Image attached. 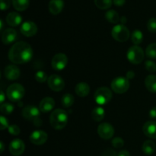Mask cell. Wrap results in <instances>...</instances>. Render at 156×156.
I'll use <instances>...</instances> for the list:
<instances>
[{"label":"cell","mask_w":156,"mask_h":156,"mask_svg":"<svg viewBox=\"0 0 156 156\" xmlns=\"http://www.w3.org/2000/svg\"><path fill=\"white\" fill-rule=\"evenodd\" d=\"M33 56L31 46L27 43L17 42L11 47L9 52V59L15 64H24L28 62Z\"/></svg>","instance_id":"cell-1"},{"label":"cell","mask_w":156,"mask_h":156,"mask_svg":"<svg viewBox=\"0 0 156 156\" xmlns=\"http://www.w3.org/2000/svg\"><path fill=\"white\" fill-rule=\"evenodd\" d=\"M50 124L55 129H62L68 123V114L62 109H56L50 117Z\"/></svg>","instance_id":"cell-2"},{"label":"cell","mask_w":156,"mask_h":156,"mask_svg":"<svg viewBox=\"0 0 156 156\" xmlns=\"http://www.w3.org/2000/svg\"><path fill=\"white\" fill-rule=\"evenodd\" d=\"M21 114L24 118L27 120L28 121H32L34 124L37 126H41L42 125V121L40 118L39 109L33 105H28L26 106L21 111Z\"/></svg>","instance_id":"cell-3"},{"label":"cell","mask_w":156,"mask_h":156,"mask_svg":"<svg viewBox=\"0 0 156 156\" xmlns=\"http://www.w3.org/2000/svg\"><path fill=\"white\" fill-rule=\"evenodd\" d=\"M25 94V89L24 87L18 83H15L8 87L6 94L11 101L18 102L23 98Z\"/></svg>","instance_id":"cell-4"},{"label":"cell","mask_w":156,"mask_h":156,"mask_svg":"<svg viewBox=\"0 0 156 156\" xmlns=\"http://www.w3.org/2000/svg\"><path fill=\"white\" fill-rule=\"evenodd\" d=\"M144 56L145 54L143 49L136 45L131 47L127 50V53H126V57H127L128 60L131 63L136 64V65L143 62V60L144 59Z\"/></svg>","instance_id":"cell-5"},{"label":"cell","mask_w":156,"mask_h":156,"mask_svg":"<svg viewBox=\"0 0 156 156\" xmlns=\"http://www.w3.org/2000/svg\"><path fill=\"white\" fill-rule=\"evenodd\" d=\"M113 97L112 91L107 87H101L94 92V98L96 103L100 105H105L111 100Z\"/></svg>","instance_id":"cell-6"},{"label":"cell","mask_w":156,"mask_h":156,"mask_svg":"<svg viewBox=\"0 0 156 156\" xmlns=\"http://www.w3.org/2000/svg\"><path fill=\"white\" fill-rule=\"evenodd\" d=\"M111 35L115 41L123 43L129 39V30L123 24H117L113 27Z\"/></svg>","instance_id":"cell-7"},{"label":"cell","mask_w":156,"mask_h":156,"mask_svg":"<svg viewBox=\"0 0 156 156\" xmlns=\"http://www.w3.org/2000/svg\"><path fill=\"white\" fill-rule=\"evenodd\" d=\"M129 88V79L125 77H117L111 82V88L117 94H123Z\"/></svg>","instance_id":"cell-8"},{"label":"cell","mask_w":156,"mask_h":156,"mask_svg":"<svg viewBox=\"0 0 156 156\" xmlns=\"http://www.w3.org/2000/svg\"><path fill=\"white\" fill-rule=\"evenodd\" d=\"M47 84H48L49 88L52 91H56V92L61 91L65 88V82L62 79V78L58 75L50 76L47 80Z\"/></svg>","instance_id":"cell-9"},{"label":"cell","mask_w":156,"mask_h":156,"mask_svg":"<svg viewBox=\"0 0 156 156\" xmlns=\"http://www.w3.org/2000/svg\"><path fill=\"white\" fill-rule=\"evenodd\" d=\"M68 64V57L64 53H57L53 57L51 65L53 69L60 71L66 68Z\"/></svg>","instance_id":"cell-10"},{"label":"cell","mask_w":156,"mask_h":156,"mask_svg":"<svg viewBox=\"0 0 156 156\" xmlns=\"http://www.w3.org/2000/svg\"><path fill=\"white\" fill-rule=\"evenodd\" d=\"M98 134L103 140H110L114 135V128L108 123H101L98 127Z\"/></svg>","instance_id":"cell-11"},{"label":"cell","mask_w":156,"mask_h":156,"mask_svg":"<svg viewBox=\"0 0 156 156\" xmlns=\"http://www.w3.org/2000/svg\"><path fill=\"white\" fill-rule=\"evenodd\" d=\"M25 149V145L24 142L20 139H15L11 142L9 145L10 153L14 156H18L23 154Z\"/></svg>","instance_id":"cell-12"},{"label":"cell","mask_w":156,"mask_h":156,"mask_svg":"<svg viewBox=\"0 0 156 156\" xmlns=\"http://www.w3.org/2000/svg\"><path fill=\"white\" fill-rule=\"evenodd\" d=\"M21 33L27 37H30L34 36L37 32V26L34 22L30 21H25L22 24L21 28Z\"/></svg>","instance_id":"cell-13"},{"label":"cell","mask_w":156,"mask_h":156,"mask_svg":"<svg viewBox=\"0 0 156 156\" xmlns=\"http://www.w3.org/2000/svg\"><path fill=\"white\" fill-rule=\"evenodd\" d=\"M48 136L45 131L43 130H35L30 135V141L33 144L37 145V146H41V145L44 144L47 142Z\"/></svg>","instance_id":"cell-14"},{"label":"cell","mask_w":156,"mask_h":156,"mask_svg":"<svg viewBox=\"0 0 156 156\" xmlns=\"http://www.w3.org/2000/svg\"><path fill=\"white\" fill-rule=\"evenodd\" d=\"M20 69L15 65H9L4 69V76L8 80H16L20 77Z\"/></svg>","instance_id":"cell-15"},{"label":"cell","mask_w":156,"mask_h":156,"mask_svg":"<svg viewBox=\"0 0 156 156\" xmlns=\"http://www.w3.org/2000/svg\"><path fill=\"white\" fill-rule=\"evenodd\" d=\"M18 34L13 28H7L2 34V41L4 44H10L15 42L17 39Z\"/></svg>","instance_id":"cell-16"},{"label":"cell","mask_w":156,"mask_h":156,"mask_svg":"<svg viewBox=\"0 0 156 156\" xmlns=\"http://www.w3.org/2000/svg\"><path fill=\"white\" fill-rule=\"evenodd\" d=\"M143 131L145 135L151 139H156V121L149 120L143 125Z\"/></svg>","instance_id":"cell-17"},{"label":"cell","mask_w":156,"mask_h":156,"mask_svg":"<svg viewBox=\"0 0 156 156\" xmlns=\"http://www.w3.org/2000/svg\"><path fill=\"white\" fill-rule=\"evenodd\" d=\"M64 8L63 0H50L48 5V9L52 15H59Z\"/></svg>","instance_id":"cell-18"},{"label":"cell","mask_w":156,"mask_h":156,"mask_svg":"<svg viewBox=\"0 0 156 156\" xmlns=\"http://www.w3.org/2000/svg\"><path fill=\"white\" fill-rule=\"evenodd\" d=\"M55 106V101L50 97H46L41 100L39 105V109L41 112L47 113L52 111Z\"/></svg>","instance_id":"cell-19"},{"label":"cell","mask_w":156,"mask_h":156,"mask_svg":"<svg viewBox=\"0 0 156 156\" xmlns=\"http://www.w3.org/2000/svg\"><path fill=\"white\" fill-rule=\"evenodd\" d=\"M21 21H22V18L17 12H10L6 16V22L12 27H17L21 24Z\"/></svg>","instance_id":"cell-20"},{"label":"cell","mask_w":156,"mask_h":156,"mask_svg":"<svg viewBox=\"0 0 156 156\" xmlns=\"http://www.w3.org/2000/svg\"><path fill=\"white\" fill-rule=\"evenodd\" d=\"M76 94L81 98H85L88 95L90 92V87L86 82H80L76 85L75 88Z\"/></svg>","instance_id":"cell-21"},{"label":"cell","mask_w":156,"mask_h":156,"mask_svg":"<svg viewBox=\"0 0 156 156\" xmlns=\"http://www.w3.org/2000/svg\"><path fill=\"white\" fill-rule=\"evenodd\" d=\"M145 85L148 91L152 93H156V76H148L145 79Z\"/></svg>","instance_id":"cell-22"},{"label":"cell","mask_w":156,"mask_h":156,"mask_svg":"<svg viewBox=\"0 0 156 156\" xmlns=\"http://www.w3.org/2000/svg\"><path fill=\"white\" fill-rule=\"evenodd\" d=\"M13 7L18 12H23L28 8L30 0H12Z\"/></svg>","instance_id":"cell-23"},{"label":"cell","mask_w":156,"mask_h":156,"mask_svg":"<svg viewBox=\"0 0 156 156\" xmlns=\"http://www.w3.org/2000/svg\"><path fill=\"white\" fill-rule=\"evenodd\" d=\"M155 144L152 140H146L143 145V152L145 155H151L155 152Z\"/></svg>","instance_id":"cell-24"},{"label":"cell","mask_w":156,"mask_h":156,"mask_svg":"<svg viewBox=\"0 0 156 156\" xmlns=\"http://www.w3.org/2000/svg\"><path fill=\"white\" fill-rule=\"evenodd\" d=\"M105 110L100 107L94 108L93 111H91V118L96 122H100L105 118Z\"/></svg>","instance_id":"cell-25"},{"label":"cell","mask_w":156,"mask_h":156,"mask_svg":"<svg viewBox=\"0 0 156 156\" xmlns=\"http://www.w3.org/2000/svg\"><path fill=\"white\" fill-rule=\"evenodd\" d=\"M105 18L109 22L112 23V24H117L120 21V17H119L118 13L113 9L108 11L105 13Z\"/></svg>","instance_id":"cell-26"},{"label":"cell","mask_w":156,"mask_h":156,"mask_svg":"<svg viewBox=\"0 0 156 156\" xmlns=\"http://www.w3.org/2000/svg\"><path fill=\"white\" fill-rule=\"evenodd\" d=\"M74 97L71 94H65L62 95V98H61V104L63 108H68L73 106L74 104Z\"/></svg>","instance_id":"cell-27"},{"label":"cell","mask_w":156,"mask_h":156,"mask_svg":"<svg viewBox=\"0 0 156 156\" xmlns=\"http://www.w3.org/2000/svg\"><path fill=\"white\" fill-rule=\"evenodd\" d=\"M131 40H132V42L135 45L138 46L143 41V32L140 31V30H135L132 33V35H131Z\"/></svg>","instance_id":"cell-28"},{"label":"cell","mask_w":156,"mask_h":156,"mask_svg":"<svg viewBox=\"0 0 156 156\" xmlns=\"http://www.w3.org/2000/svg\"><path fill=\"white\" fill-rule=\"evenodd\" d=\"M112 0H94V4L98 9L101 10H106L110 9L112 5Z\"/></svg>","instance_id":"cell-29"},{"label":"cell","mask_w":156,"mask_h":156,"mask_svg":"<svg viewBox=\"0 0 156 156\" xmlns=\"http://www.w3.org/2000/svg\"><path fill=\"white\" fill-rule=\"evenodd\" d=\"M146 56L150 59H156V43L149 44L146 50Z\"/></svg>","instance_id":"cell-30"},{"label":"cell","mask_w":156,"mask_h":156,"mask_svg":"<svg viewBox=\"0 0 156 156\" xmlns=\"http://www.w3.org/2000/svg\"><path fill=\"white\" fill-rule=\"evenodd\" d=\"M0 111L4 115H10L14 111V106L9 103L2 104L0 107Z\"/></svg>","instance_id":"cell-31"},{"label":"cell","mask_w":156,"mask_h":156,"mask_svg":"<svg viewBox=\"0 0 156 156\" xmlns=\"http://www.w3.org/2000/svg\"><path fill=\"white\" fill-rule=\"evenodd\" d=\"M35 79L37 82L42 83V82H45L46 81L48 80V78H47V75L45 72L38 71L35 74Z\"/></svg>","instance_id":"cell-32"},{"label":"cell","mask_w":156,"mask_h":156,"mask_svg":"<svg viewBox=\"0 0 156 156\" xmlns=\"http://www.w3.org/2000/svg\"><path fill=\"white\" fill-rule=\"evenodd\" d=\"M111 143H112V146L116 149H120L124 146V141L120 137H116V138L113 139Z\"/></svg>","instance_id":"cell-33"},{"label":"cell","mask_w":156,"mask_h":156,"mask_svg":"<svg viewBox=\"0 0 156 156\" xmlns=\"http://www.w3.org/2000/svg\"><path fill=\"white\" fill-rule=\"evenodd\" d=\"M145 67L149 73H155L156 71V63L152 60H147L145 62Z\"/></svg>","instance_id":"cell-34"},{"label":"cell","mask_w":156,"mask_h":156,"mask_svg":"<svg viewBox=\"0 0 156 156\" xmlns=\"http://www.w3.org/2000/svg\"><path fill=\"white\" fill-rule=\"evenodd\" d=\"M147 29L149 31L152 33H155L156 32V18H152L149 20L147 23Z\"/></svg>","instance_id":"cell-35"},{"label":"cell","mask_w":156,"mask_h":156,"mask_svg":"<svg viewBox=\"0 0 156 156\" xmlns=\"http://www.w3.org/2000/svg\"><path fill=\"white\" fill-rule=\"evenodd\" d=\"M8 129H9V133L12 134V135H14V136L19 135L20 133H21V129H20L19 126H17V125H15V124L9 126V127L8 128Z\"/></svg>","instance_id":"cell-36"},{"label":"cell","mask_w":156,"mask_h":156,"mask_svg":"<svg viewBox=\"0 0 156 156\" xmlns=\"http://www.w3.org/2000/svg\"><path fill=\"white\" fill-rule=\"evenodd\" d=\"M9 127V121L6 119V117H5L4 116H1L0 117V129L1 130H4V129H7Z\"/></svg>","instance_id":"cell-37"},{"label":"cell","mask_w":156,"mask_h":156,"mask_svg":"<svg viewBox=\"0 0 156 156\" xmlns=\"http://www.w3.org/2000/svg\"><path fill=\"white\" fill-rule=\"evenodd\" d=\"M11 0H0V7L2 11L7 10L10 8Z\"/></svg>","instance_id":"cell-38"},{"label":"cell","mask_w":156,"mask_h":156,"mask_svg":"<svg viewBox=\"0 0 156 156\" xmlns=\"http://www.w3.org/2000/svg\"><path fill=\"white\" fill-rule=\"evenodd\" d=\"M102 156H117L115 151L112 149H107L105 152L102 153Z\"/></svg>","instance_id":"cell-39"},{"label":"cell","mask_w":156,"mask_h":156,"mask_svg":"<svg viewBox=\"0 0 156 156\" xmlns=\"http://www.w3.org/2000/svg\"><path fill=\"white\" fill-rule=\"evenodd\" d=\"M125 2H126V0H113V3L118 7L123 6Z\"/></svg>","instance_id":"cell-40"},{"label":"cell","mask_w":156,"mask_h":156,"mask_svg":"<svg viewBox=\"0 0 156 156\" xmlns=\"http://www.w3.org/2000/svg\"><path fill=\"white\" fill-rule=\"evenodd\" d=\"M149 117L151 118L156 119V107H154L149 111Z\"/></svg>","instance_id":"cell-41"},{"label":"cell","mask_w":156,"mask_h":156,"mask_svg":"<svg viewBox=\"0 0 156 156\" xmlns=\"http://www.w3.org/2000/svg\"><path fill=\"white\" fill-rule=\"evenodd\" d=\"M135 77V73L133 71H128L126 73V79H133Z\"/></svg>","instance_id":"cell-42"},{"label":"cell","mask_w":156,"mask_h":156,"mask_svg":"<svg viewBox=\"0 0 156 156\" xmlns=\"http://www.w3.org/2000/svg\"><path fill=\"white\" fill-rule=\"evenodd\" d=\"M117 156H130V154L127 150H122L117 154Z\"/></svg>","instance_id":"cell-43"},{"label":"cell","mask_w":156,"mask_h":156,"mask_svg":"<svg viewBox=\"0 0 156 156\" xmlns=\"http://www.w3.org/2000/svg\"><path fill=\"white\" fill-rule=\"evenodd\" d=\"M0 98H1V100H0V101H1V104L2 105L3 102H4V101H5V94H4V93H3L2 91H1V97Z\"/></svg>","instance_id":"cell-44"},{"label":"cell","mask_w":156,"mask_h":156,"mask_svg":"<svg viewBox=\"0 0 156 156\" xmlns=\"http://www.w3.org/2000/svg\"><path fill=\"white\" fill-rule=\"evenodd\" d=\"M0 147H1V150H0V152L1 153H2L3 151H4V144H3L2 142H0Z\"/></svg>","instance_id":"cell-45"},{"label":"cell","mask_w":156,"mask_h":156,"mask_svg":"<svg viewBox=\"0 0 156 156\" xmlns=\"http://www.w3.org/2000/svg\"><path fill=\"white\" fill-rule=\"evenodd\" d=\"M120 21H121L122 24H124V23L126 22V18H125V17H122V18H121V19H120Z\"/></svg>","instance_id":"cell-46"},{"label":"cell","mask_w":156,"mask_h":156,"mask_svg":"<svg viewBox=\"0 0 156 156\" xmlns=\"http://www.w3.org/2000/svg\"><path fill=\"white\" fill-rule=\"evenodd\" d=\"M0 23H1V30H2V27H3V22H2V20L0 21Z\"/></svg>","instance_id":"cell-47"}]
</instances>
